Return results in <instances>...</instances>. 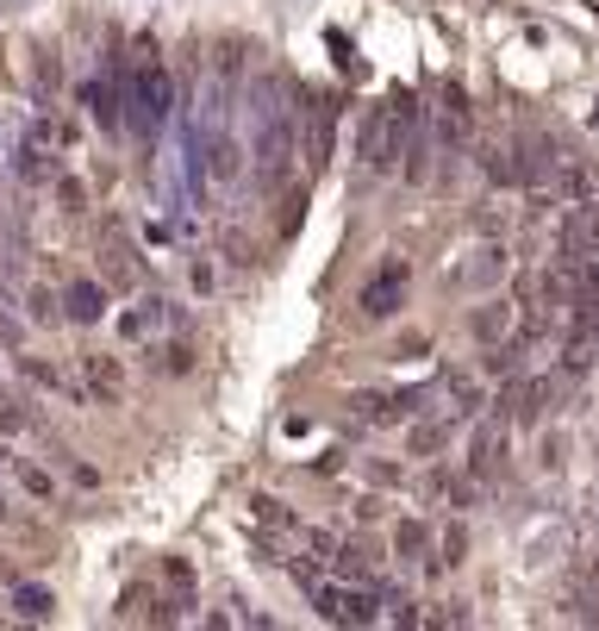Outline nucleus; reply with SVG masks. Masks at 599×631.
<instances>
[{
	"label": "nucleus",
	"mask_w": 599,
	"mask_h": 631,
	"mask_svg": "<svg viewBox=\"0 0 599 631\" xmlns=\"http://www.w3.org/2000/svg\"><path fill=\"white\" fill-rule=\"evenodd\" d=\"M56 201H63V213H88V188H81L75 176H63L56 181Z\"/></svg>",
	"instance_id": "obj_18"
},
{
	"label": "nucleus",
	"mask_w": 599,
	"mask_h": 631,
	"mask_svg": "<svg viewBox=\"0 0 599 631\" xmlns=\"http://www.w3.org/2000/svg\"><path fill=\"white\" fill-rule=\"evenodd\" d=\"M444 438H449V419H437V426H419V431H412V451L431 456L437 444H444Z\"/></svg>",
	"instance_id": "obj_20"
},
{
	"label": "nucleus",
	"mask_w": 599,
	"mask_h": 631,
	"mask_svg": "<svg viewBox=\"0 0 599 631\" xmlns=\"http://www.w3.org/2000/svg\"><path fill=\"white\" fill-rule=\"evenodd\" d=\"M399 301H406V263H381V276L362 288V313L387 319V313H399Z\"/></svg>",
	"instance_id": "obj_3"
},
{
	"label": "nucleus",
	"mask_w": 599,
	"mask_h": 631,
	"mask_svg": "<svg viewBox=\"0 0 599 631\" xmlns=\"http://www.w3.org/2000/svg\"><path fill=\"white\" fill-rule=\"evenodd\" d=\"M25 313H31L38 326H56V319H63V301L50 294L44 281H31V288H25Z\"/></svg>",
	"instance_id": "obj_12"
},
{
	"label": "nucleus",
	"mask_w": 599,
	"mask_h": 631,
	"mask_svg": "<svg viewBox=\"0 0 599 631\" xmlns=\"http://www.w3.org/2000/svg\"><path fill=\"white\" fill-rule=\"evenodd\" d=\"M544 381H519V388H512V394H506V406H512V419H524V426H531V419H537V413H544Z\"/></svg>",
	"instance_id": "obj_10"
},
{
	"label": "nucleus",
	"mask_w": 599,
	"mask_h": 631,
	"mask_svg": "<svg viewBox=\"0 0 599 631\" xmlns=\"http://www.w3.org/2000/svg\"><path fill=\"white\" fill-rule=\"evenodd\" d=\"M20 426H25V413L13 401H0V431H20Z\"/></svg>",
	"instance_id": "obj_25"
},
{
	"label": "nucleus",
	"mask_w": 599,
	"mask_h": 631,
	"mask_svg": "<svg viewBox=\"0 0 599 631\" xmlns=\"http://www.w3.org/2000/svg\"><path fill=\"white\" fill-rule=\"evenodd\" d=\"M412 131H419V101L412 94H394L387 106H374L362 119V156L369 169H394L399 156L412 151Z\"/></svg>",
	"instance_id": "obj_1"
},
{
	"label": "nucleus",
	"mask_w": 599,
	"mask_h": 631,
	"mask_svg": "<svg viewBox=\"0 0 599 631\" xmlns=\"http://www.w3.org/2000/svg\"><path fill=\"white\" fill-rule=\"evenodd\" d=\"M374 613H381V601L369 588H337V626H374Z\"/></svg>",
	"instance_id": "obj_8"
},
{
	"label": "nucleus",
	"mask_w": 599,
	"mask_h": 631,
	"mask_svg": "<svg viewBox=\"0 0 599 631\" xmlns=\"http://www.w3.org/2000/svg\"><path fill=\"white\" fill-rule=\"evenodd\" d=\"M587 581L599 588V551H587Z\"/></svg>",
	"instance_id": "obj_26"
},
{
	"label": "nucleus",
	"mask_w": 599,
	"mask_h": 631,
	"mask_svg": "<svg viewBox=\"0 0 599 631\" xmlns=\"http://www.w3.org/2000/svg\"><path fill=\"white\" fill-rule=\"evenodd\" d=\"M63 313H69L75 326H94L100 313H106V294H100L94 281H69V294H63Z\"/></svg>",
	"instance_id": "obj_6"
},
{
	"label": "nucleus",
	"mask_w": 599,
	"mask_h": 631,
	"mask_svg": "<svg viewBox=\"0 0 599 631\" xmlns=\"http://www.w3.org/2000/svg\"><path fill=\"white\" fill-rule=\"evenodd\" d=\"M100 276L113 281V288H138V281H144V263H138V251L125 244L119 219L100 226Z\"/></svg>",
	"instance_id": "obj_2"
},
{
	"label": "nucleus",
	"mask_w": 599,
	"mask_h": 631,
	"mask_svg": "<svg viewBox=\"0 0 599 631\" xmlns=\"http://www.w3.org/2000/svg\"><path fill=\"white\" fill-rule=\"evenodd\" d=\"M331 156V106H313L306 113V169H324Z\"/></svg>",
	"instance_id": "obj_7"
},
{
	"label": "nucleus",
	"mask_w": 599,
	"mask_h": 631,
	"mask_svg": "<svg viewBox=\"0 0 599 631\" xmlns=\"http://www.w3.org/2000/svg\"><path fill=\"white\" fill-rule=\"evenodd\" d=\"M469 138V101L462 88H444V144H462Z\"/></svg>",
	"instance_id": "obj_9"
},
{
	"label": "nucleus",
	"mask_w": 599,
	"mask_h": 631,
	"mask_svg": "<svg viewBox=\"0 0 599 631\" xmlns=\"http://www.w3.org/2000/svg\"><path fill=\"white\" fill-rule=\"evenodd\" d=\"M394 551H399V556H424V526H419V519H399Z\"/></svg>",
	"instance_id": "obj_17"
},
{
	"label": "nucleus",
	"mask_w": 599,
	"mask_h": 631,
	"mask_svg": "<svg viewBox=\"0 0 599 631\" xmlns=\"http://www.w3.org/2000/svg\"><path fill=\"white\" fill-rule=\"evenodd\" d=\"M81 388L94 401H119L125 394V363L119 356H81Z\"/></svg>",
	"instance_id": "obj_4"
},
{
	"label": "nucleus",
	"mask_w": 599,
	"mask_h": 631,
	"mask_svg": "<svg viewBox=\"0 0 599 631\" xmlns=\"http://www.w3.org/2000/svg\"><path fill=\"white\" fill-rule=\"evenodd\" d=\"M13 606H20L25 619H50V588H38V581H20V588H13Z\"/></svg>",
	"instance_id": "obj_14"
},
{
	"label": "nucleus",
	"mask_w": 599,
	"mask_h": 631,
	"mask_svg": "<svg viewBox=\"0 0 599 631\" xmlns=\"http://www.w3.org/2000/svg\"><path fill=\"white\" fill-rule=\"evenodd\" d=\"M506 326H512V306H481V313H474V338H481V344L506 338Z\"/></svg>",
	"instance_id": "obj_15"
},
{
	"label": "nucleus",
	"mask_w": 599,
	"mask_h": 631,
	"mask_svg": "<svg viewBox=\"0 0 599 631\" xmlns=\"http://www.w3.org/2000/svg\"><path fill=\"white\" fill-rule=\"evenodd\" d=\"M462 551H469V531L449 526V531H444V563H462Z\"/></svg>",
	"instance_id": "obj_24"
},
{
	"label": "nucleus",
	"mask_w": 599,
	"mask_h": 631,
	"mask_svg": "<svg viewBox=\"0 0 599 631\" xmlns=\"http://www.w3.org/2000/svg\"><path fill=\"white\" fill-rule=\"evenodd\" d=\"M13 169H20V181H50V151L38 138H25L20 156H13Z\"/></svg>",
	"instance_id": "obj_11"
},
{
	"label": "nucleus",
	"mask_w": 599,
	"mask_h": 631,
	"mask_svg": "<svg viewBox=\"0 0 599 631\" xmlns=\"http://www.w3.org/2000/svg\"><path fill=\"white\" fill-rule=\"evenodd\" d=\"M331 563H337L344 576H369V569H374V556L362 551V544H337V551H331Z\"/></svg>",
	"instance_id": "obj_16"
},
{
	"label": "nucleus",
	"mask_w": 599,
	"mask_h": 631,
	"mask_svg": "<svg viewBox=\"0 0 599 631\" xmlns=\"http://www.w3.org/2000/svg\"><path fill=\"white\" fill-rule=\"evenodd\" d=\"M20 481H25V494H38V501H44L50 488H56V481H50L44 469H31V463H25V469H20Z\"/></svg>",
	"instance_id": "obj_23"
},
{
	"label": "nucleus",
	"mask_w": 599,
	"mask_h": 631,
	"mask_svg": "<svg viewBox=\"0 0 599 631\" xmlns=\"http://www.w3.org/2000/svg\"><path fill=\"white\" fill-rule=\"evenodd\" d=\"M499 456H506V431H499V426H481V438H474V456H469V463L481 469V476H487Z\"/></svg>",
	"instance_id": "obj_13"
},
{
	"label": "nucleus",
	"mask_w": 599,
	"mask_h": 631,
	"mask_svg": "<svg viewBox=\"0 0 599 631\" xmlns=\"http://www.w3.org/2000/svg\"><path fill=\"white\" fill-rule=\"evenodd\" d=\"M169 101H175L169 76H163L156 63H138V113H144V126H156V119L169 113Z\"/></svg>",
	"instance_id": "obj_5"
},
{
	"label": "nucleus",
	"mask_w": 599,
	"mask_h": 631,
	"mask_svg": "<svg viewBox=\"0 0 599 631\" xmlns=\"http://www.w3.org/2000/svg\"><path fill=\"white\" fill-rule=\"evenodd\" d=\"M31 70H38V88H44V94H56V81H63V70H56V51H38V56H31Z\"/></svg>",
	"instance_id": "obj_19"
},
{
	"label": "nucleus",
	"mask_w": 599,
	"mask_h": 631,
	"mask_svg": "<svg viewBox=\"0 0 599 631\" xmlns=\"http://www.w3.org/2000/svg\"><path fill=\"white\" fill-rule=\"evenodd\" d=\"M0 519H7V513H0Z\"/></svg>",
	"instance_id": "obj_27"
},
{
	"label": "nucleus",
	"mask_w": 599,
	"mask_h": 631,
	"mask_svg": "<svg viewBox=\"0 0 599 631\" xmlns=\"http://www.w3.org/2000/svg\"><path fill=\"white\" fill-rule=\"evenodd\" d=\"M256 519H263V526H294V513H288L281 501H269V494L256 501Z\"/></svg>",
	"instance_id": "obj_21"
},
{
	"label": "nucleus",
	"mask_w": 599,
	"mask_h": 631,
	"mask_svg": "<svg viewBox=\"0 0 599 631\" xmlns=\"http://www.w3.org/2000/svg\"><path fill=\"white\" fill-rule=\"evenodd\" d=\"M163 369H169V376H188V369H194V351H188V344H169V351H163Z\"/></svg>",
	"instance_id": "obj_22"
}]
</instances>
